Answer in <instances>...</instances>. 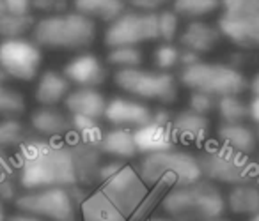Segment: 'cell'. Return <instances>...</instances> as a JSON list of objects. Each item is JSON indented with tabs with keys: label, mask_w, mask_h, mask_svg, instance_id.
I'll return each instance as SVG.
<instances>
[{
	"label": "cell",
	"mask_w": 259,
	"mask_h": 221,
	"mask_svg": "<svg viewBox=\"0 0 259 221\" xmlns=\"http://www.w3.org/2000/svg\"><path fill=\"white\" fill-rule=\"evenodd\" d=\"M137 168L124 161H103L98 184L80 205L82 221H130L149 195Z\"/></svg>",
	"instance_id": "obj_1"
},
{
	"label": "cell",
	"mask_w": 259,
	"mask_h": 221,
	"mask_svg": "<svg viewBox=\"0 0 259 221\" xmlns=\"http://www.w3.org/2000/svg\"><path fill=\"white\" fill-rule=\"evenodd\" d=\"M13 163L23 191L80 186L75 154L66 138H45L32 133L16 149Z\"/></svg>",
	"instance_id": "obj_2"
},
{
	"label": "cell",
	"mask_w": 259,
	"mask_h": 221,
	"mask_svg": "<svg viewBox=\"0 0 259 221\" xmlns=\"http://www.w3.org/2000/svg\"><path fill=\"white\" fill-rule=\"evenodd\" d=\"M160 207L172 221H219L227 210L222 189L206 179L167 189Z\"/></svg>",
	"instance_id": "obj_3"
},
{
	"label": "cell",
	"mask_w": 259,
	"mask_h": 221,
	"mask_svg": "<svg viewBox=\"0 0 259 221\" xmlns=\"http://www.w3.org/2000/svg\"><path fill=\"white\" fill-rule=\"evenodd\" d=\"M96 23L76 11L43 16L32 29V41L43 50H85L96 39Z\"/></svg>",
	"instance_id": "obj_4"
},
{
	"label": "cell",
	"mask_w": 259,
	"mask_h": 221,
	"mask_svg": "<svg viewBox=\"0 0 259 221\" xmlns=\"http://www.w3.org/2000/svg\"><path fill=\"white\" fill-rule=\"evenodd\" d=\"M135 168L149 188L170 189L202 179L197 154L180 149L141 156Z\"/></svg>",
	"instance_id": "obj_5"
},
{
	"label": "cell",
	"mask_w": 259,
	"mask_h": 221,
	"mask_svg": "<svg viewBox=\"0 0 259 221\" xmlns=\"http://www.w3.org/2000/svg\"><path fill=\"white\" fill-rule=\"evenodd\" d=\"M91 189L82 186L73 188H45L22 191L15 207L22 212L32 214L41 221H76L80 205Z\"/></svg>",
	"instance_id": "obj_6"
},
{
	"label": "cell",
	"mask_w": 259,
	"mask_h": 221,
	"mask_svg": "<svg viewBox=\"0 0 259 221\" xmlns=\"http://www.w3.org/2000/svg\"><path fill=\"white\" fill-rule=\"evenodd\" d=\"M202 179L215 184L236 186L255 181L257 161L252 156L233 150L222 143H206L197 154Z\"/></svg>",
	"instance_id": "obj_7"
},
{
	"label": "cell",
	"mask_w": 259,
	"mask_h": 221,
	"mask_svg": "<svg viewBox=\"0 0 259 221\" xmlns=\"http://www.w3.org/2000/svg\"><path fill=\"white\" fill-rule=\"evenodd\" d=\"M180 82L190 92H204L213 97L240 96L247 90L248 80L243 71L229 62H204L181 68Z\"/></svg>",
	"instance_id": "obj_8"
},
{
	"label": "cell",
	"mask_w": 259,
	"mask_h": 221,
	"mask_svg": "<svg viewBox=\"0 0 259 221\" xmlns=\"http://www.w3.org/2000/svg\"><path fill=\"white\" fill-rule=\"evenodd\" d=\"M114 83L119 90L139 101H153L160 106H169L178 97V80L172 73L158 69L134 68L114 73Z\"/></svg>",
	"instance_id": "obj_9"
},
{
	"label": "cell",
	"mask_w": 259,
	"mask_h": 221,
	"mask_svg": "<svg viewBox=\"0 0 259 221\" xmlns=\"http://www.w3.org/2000/svg\"><path fill=\"white\" fill-rule=\"evenodd\" d=\"M103 41L108 48L137 46L158 41V18L153 13H139L126 9L121 16L110 22L103 32Z\"/></svg>",
	"instance_id": "obj_10"
},
{
	"label": "cell",
	"mask_w": 259,
	"mask_h": 221,
	"mask_svg": "<svg viewBox=\"0 0 259 221\" xmlns=\"http://www.w3.org/2000/svg\"><path fill=\"white\" fill-rule=\"evenodd\" d=\"M43 51L32 39H2L0 41V68L11 80L30 82L39 76Z\"/></svg>",
	"instance_id": "obj_11"
},
{
	"label": "cell",
	"mask_w": 259,
	"mask_h": 221,
	"mask_svg": "<svg viewBox=\"0 0 259 221\" xmlns=\"http://www.w3.org/2000/svg\"><path fill=\"white\" fill-rule=\"evenodd\" d=\"M153 117V108L144 101H139L130 96H115L107 99L103 121L110 124V128L134 129L144 126Z\"/></svg>",
	"instance_id": "obj_12"
},
{
	"label": "cell",
	"mask_w": 259,
	"mask_h": 221,
	"mask_svg": "<svg viewBox=\"0 0 259 221\" xmlns=\"http://www.w3.org/2000/svg\"><path fill=\"white\" fill-rule=\"evenodd\" d=\"M64 76L75 87L82 89H98L107 80V66L98 55L82 51L66 62Z\"/></svg>",
	"instance_id": "obj_13"
},
{
	"label": "cell",
	"mask_w": 259,
	"mask_h": 221,
	"mask_svg": "<svg viewBox=\"0 0 259 221\" xmlns=\"http://www.w3.org/2000/svg\"><path fill=\"white\" fill-rule=\"evenodd\" d=\"M217 27L222 37H226L240 50H259V11L248 16L220 15Z\"/></svg>",
	"instance_id": "obj_14"
},
{
	"label": "cell",
	"mask_w": 259,
	"mask_h": 221,
	"mask_svg": "<svg viewBox=\"0 0 259 221\" xmlns=\"http://www.w3.org/2000/svg\"><path fill=\"white\" fill-rule=\"evenodd\" d=\"M170 133L176 142L185 143V145L202 147L209 138L211 122L206 115L185 108V110L174 114L172 122H170Z\"/></svg>",
	"instance_id": "obj_15"
},
{
	"label": "cell",
	"mask_w": 259,
	"mask_h": 221,
	"mask_svg": "<svg viewBox=\"0 0 259 221\" xmlns=\"http://www.w3.org/2000/svg\"><path fill=\"white\" fill-rule=\"evenodd\" d=\"M29 128L45 138H66L71 129V115L59 106H39L30 114Z\"/></svg>",
	"instance_id": "obj_16"
},
{
	"label": "cell",
	"mask_w": 259,
	"mask_h": 221,
	"mask_svg": "<svg viewBox=\"0 0 259 221\" xmlns=\"http://www.w3.org/2000/svg\"><path fill=\"white\" fill-rule=\"evenodd\" d=\"M178 37H180V44L183 50L204 55L209 53L220 43L222 34L217 25H211L204 20H194V22H188L183 30H180Z\"/></svg>",
	"instance_id": "obj_17"
},
{
	"label": "cell",
	"mask_w": 259,
	"mask_h": 221,
	"mask_svg": "<svg viewBox=\"0 0 259 221\" xmlns=\"http://www.w3.org/2000/svg\"><path fill=\"white\" fill-rule=\"evenodd\" d=\"M132 133H134L139 156L174 149V143H176L172 133H170V124H163V122L155 121L153 117L149 122L134 129Z\"/></svg>",
	"instance_id": "obj_18"
},
{
	"label": "cell",
	"mask_w": 259,
	"mask_h": 221,
	"mask_svg": "<svg viewBox=\"0 0 259 221\" xmlns=\"http://www.w3.org/2000/svg\"><path fill=\"white\" fill-rule=\"evenodd\" d=\"M69 90H71V83L68 82L64 73L47 69L37 76L34 97L39 106H59L61 103H64Z\"/></svg>",
	"instance_id": "obj_19"
},
{
	"label": "cell",
	"mask_w": 259,
	"mask_h": 221,
	"mask_svg": "<svg viewBox=\"0 0 259 221\" xmlns=\"http://www.w3.org/2000/svg\"><path fill=\"white\" fill-rule=\"evenodd\" d=\"M107 99L98 89L75 87L64 99V108L69 115H82L91 119H103Z\"/></svg>",
	"instance_id": "obj_20"
},
{
	"label": "cell",
	"mask_w": 259,
	"mask_h": 221,
	"mask_svg": "<svg viewBox=\"0 0 259 221\" xmlns=\"http://www.w3.org/2000/svg\"><path fill=\"white\" fill-rule=\"evenodd\" d=\"M217 142L241 154L252 156L259 140L257 131H254L245 122H220V126L217 128Z\"/></svg>",
	"instance_id": "obj_21"
},
{
	"label": "cell",
	"mask_w": 259,
	"mask_h": 221,
	"mask_svg": "<svg viewBox=\"0 0 259 221\" xmlns=\"http://www.w3.org/2000/svg\"><path fill=\"white\" fill-rule=\"evenodd\" d=\"M98 147H100L103 156H108L110 159L115 161L130 163L134 157L139 156L137 147H135L134 133L130 131V129H121V128L105 129Z\"/></svg>",
	"instance_id": "obj_22"
},
{
	"label": "cell",
	"mask_w": 259,
	"mask_h": 221,
	"mask_svg": "<svg viewBox=\"0 0 259 221\" xmlns=\"http://www.w3.org/2000/svg\"><path fill=\"white\" fill-rule=\"evenodd\" d=\"M226 207L236 216L254 217L259 214V182L250 181L231 186L226 195Z\"/></svg>",
	"instance_id": "obj_23"
},
{
	"label": "cell",
	"mask_w": 259,
	"mask_h": 221,
	"mask_svg": "<svg viewBox=\"0 0 259 221\" xmlns=\"http://www.w3.org/2000/svg\"><path fill=\"white\" fill-rule=\"evenodd\" d=\"M71 8L94 23L103 22L107 25L128 9L124 0H73Z\"/></svg>",
	"instance_id": "obj_24"
},
{
	"label": "cell",
	"mask_w": 259,
	"mask_h": 221,
	"mask_svg": "<svg viewBox=\"0 0 259 221\" xmlns=\"http://www.w3.org/2000/svg\"><path fill=\"white\" fill-rule=\"evenodd\" d=\"M103 126L100 119L82 117V115H71V129L66 138L76 140L87 145H100V140L103 136Z\"/></svg>",
	"instance_id": "obj_25"
},
{
	"label": "cell",
	"mask_w": 259,
	"mask_h": 221,
	"mask_svg": "<svg viewBox=\"0 0 259 221\" xmlns=\"http://www.w3.org/2000/svg\"><path fill=\"white\" fill-rule=\"evenodd\" d=\"M170 9L180 18H187L188 22L202 20L220 9L219 0H170Z\"/></svg>",
	"instance_id": "obj_26"
},
{
	"label": "cell",
	"mask_w": 259,
	"mask_h": 221,
	"mask_svg": "<svg viewBox=\"0 0 259 221\" xmlns=\"http://www.w3.org/2000/svg\"><path fill=\"white\" fill-rule=\"evenodd\" d=\"M32 135L20 119H0V149H18Z\"/></svg>",
	"instance_id": "obj_27"
},
{
	"label": "cell",
	"mask_w": 259,
	"mask_h": 221,
	"mask_svg": "<svg viewBox=\"0 0 259 221\" xmlns=\"http://www.w3.org/2000/svg\"><path fill=\"white\" fill-rule=\"evenodd\" d=\"M36 20L32 15H11L6 13L0 16V37L2 39H20L27 34H32Z\"/></svg>",
	"instance_id": "obj_28"
},
{
	"label": "cell",
	"mask_w": 259,
	"mask_h": 221,
	"mask_svg": "<svg viewBox=\"0 0 259 221\" xmlns=\"http://www.w3.org/2000/svg\"><path fill=\"white\" fill-rule=\"evenodd\" d=\"M144 62V53L137 46H115L108 48L107 53V64L115 68V71L122 69H134L141 68Z\"/></svg>",
	"instance_id": "obj_29"
},
{
	"label": "cell",
	"mask_w": 259,
	"mask_h": 221,
	"mask_svg": "<svg viewBox=\"0 0 259 221\" xmlns=\"http://www.w3.org/2000/svg\"><path fill=\"white\" fill-rule=\"evenodd\" d=\"M215 112L222 122H245L248 119V103L241 96H224L217 99Z\"/></svg>",
	"instance_id": "obj_30"
},
{
	"label": "cell",
	"mask_w": 259,
	"mask_h": 221,
	"mask_svg": "<svg viewBox=\"0 0 259 221\" xmlns=\"http://www.w3.org/2000/svg\"><path fill=\"white\" fill-rule=\"evenodd\" d=\"M25 108L27 103L22 92L9 85H0V119H18Z\"/></svg>",
	"instance_id": "obj_31"
},
{
	"label": "cell",
	"mask_w": 259,
	"mask_h": 221,
	"mask_svg": "<svg viewBox=\"0 0 259 221\" xmlns=\"http://www.w3.org/2000/svg\"><path fill=\"white\" fill-rule=\"evenodd\" d=\"M181 59V46H176L174 43H160L153 51V64L155 69L163 73H172L180 68Z\"/></svg>",
	"instance_id": "obj_32"
},
{
	"label": "cell",
	"mask_w": 259,
	"mask_h": 221,
	"mask_svg": "<svg viewBox=\"0 0 259 221\" xmlns=\"http://www.w3.org/2000/svg\"><path fill=\"white\" fill-rule=\"evenodd\" d=\"M156 18H158V41L174 43V39L180 36V16L170 8H167L156 13Z\"/></svg>",
	"instance_id": "obj_33"
},
{
	"label": "cell",
	"mask_w": 259,
	"mask_h": 221,
	"mask_svg": "<svg viewBox=\"0 0 259 221\" xmlns=\"http://www.w3.org/2000/svg\"><path fill=\"white\" fill-rule=\"evenodd\" d=\"M22 186L16 177V170H8L0 175V203H15L16 198L22 195Z\"/></svg>",
	"instance_id": "obj_34"
},
{
	"label": "cell",
	"mask_w": 259,
	"mask_h": 221,
	"mask_svg": "<svg viewBox=\"0 0 259 221\" xmlns=\"http://www.w3.org/2000/svg\"><path fill=\"white\" fill-rule=\"evenodd\" d=\"M226 16H248L259 11V0H219Z\"/></svg>",
	"instance_id": "obj_35"
},
{
	"label": "cell",
	"mask_w": 259,
	"mask_h": 221,
	"mask_svg": "<svg viewBox=\"0 0 259 221\" xmlns=\"http://www.w3.org/2000/svg\"><path fill=\"white\" fill-rule=\"evenodd\" d=\"M188 108H190L192 112H197V114L208 117L211 112H215L217 97L209 96V94H204V92H190V97H188Z\"/></svg>",
	"instance_id": "obj_36"
},
{
	"label": "cell",
	"mask_w": 259,
	"mask_h": 221,
	"mask_svg": "<svg viewBox=\"0 0 259 221\" xmlns=\"http://www.w3.org/2000/svg\"><path fill=\"white\" fill-rule=\"evenodd\" d=\"M71 2L73 0H32V9L45 16L61 15L71 8Z\"/></svg>",
	"instance_id": "obj_37"
},
{
	"label": "cell",
	"mask_w": 259,
	"mask_h": 221,
	"mask_svg": "<svg viewBox=\"0 0 259 221\" xmlns=\"http://www.w3.org/2000/svg\"><path fill=\"white\" fill-rule=\"evenodd\" d=\"M126 8L132 9V11L139 13H156L167 9V6H170V0H124Z\"/></svg>",
	"instance_id": "obj_38"
},
{
	"label": "cell",
	"mask_w": 259,
	"mask_h": 221,
	"mask_svg": "<svg viewBox=\"0 0 259 221\" xmlns=\"http://www.w3.org/2000/svg\"><path fill=\"white\" fill-rule=\"evenodd\" d=\"M6 11L11 15H30L32 0H4Z\"/></svg>",
	"instance_id": "obj_39"
},
{
	"label": "cell",
	"mask_w": 259,
	"mask_h": 221,
	"mask_svg": "<svg viewBox=\"0 0 259 221\" xmlns=\"http://www.w3.org/2000/svg\"><path fill=\"white\" fill-rule=\"evenodd\" d=\"M201 61V55L194 53V51H188L181 48V59H180V69L181 68H188V66H194Z\"/></svg>",
	"instance_id": "obj_40"
},
{
	"label": "cell",
	"mask_w": 259,
	"mask_h": 221,
	"mask_svg": "<svg viewBox=\"0 0 259 221\" xmlns=\"http://www.w3.org/2000/svg\"><path fill=\"white\" fill-rule=\"evenodd\" d=\"M248 119L259 128V96H252L248 101Z\"/></svg>",
	"instance_id": "obj_41"
},
{
	"label": "cell",
	"mask_w": 259,
	"mask_h": 221,
	"mask_svg": "<svg viewBox=\"0 0 259 221\" xmlns=\"http://www.w3.org/2000/svg\"><path fill=\"white\" fill-rule=\"evenodd\" d=\"M15 168V163H13V157L8 154V150L0 149V175L8 170H13Z\"/></svg>",
	"instance_id": "obj_42"
},
{
	"label": "cell",
	"mask_w": 259,
	"mask_h": 221,
	"mask_svg": "<svg viewBox=\"0 0 259 221\" xmlns=\"http://www.w3.org/2000/svg\"><path fill=\"white\" fill-rule=\"evenodd\" d=\"M6 221H41L39 217L32 216V214H27V212H22V210H18L16 214H13V216H8V219Z\"/></svg>",
	"instance_id": "obj_43"
},
{
	"label": "cell",
	"mask_w": 259,
	"mask_h": 221,
	"mask_svg": "<svg viewBox=\"0 0 259 221\" xmlns=\"http://www.w3.org/2000/svg\"><path fill=\"white\" fill-rule=\"evenodd\" d=\"M247 89L250 90L252 96H259V71L255 73L254 76H252L250 80H248V85Z\"/></svg>",
	"instance_id": "obj_44"
},
{
	"label": "cell",
	"mask_w": 259,
	"mask_h": 221,
	"mask_svg": "<svg viewBox=\"0 0 259 221\" xmlns=\"http://www.w3.org/2000/svg\"><path fill=\"white\" fill-rule=\"evenodd\" d=\"M9 80H11V78H9V76L6 75V71H4V69L0 68V85H8V82H9Z\"/></svg>",
	"instance_id": "obj_45"
},
{
	"label": "cell",
	"mask_w": 259,
	"mask_h": 221,
	"mask_svg": "<svg viewBox=\"0 0 259 221\" xmlns=\"http://www.w3.org/2000/svg\"><path fill=\"white\" fill-rule=\"evenodd\" d=\"M8 216H6V209H4V203H0V221H6Z\"/></svg>",
	"instance_id": "obj_46"
},
{
	"label": "cell",
	"mask_w": 259,
	"mask_h": 221,
	"mask_svg": "<svg viewBox=\"0 0 259 221\" xmlns=\"http://www.w3.org/2000/svg\"><path fill=\"white\" fill-rule=\"evenodd\" d=\"M6 4H4V0H0V16H4L6 15Z\"/></svg>",
	"instance_id": "obj_47"
},
{
	"label": "cell",
	"mask_w": 259,
	"mask_h": 221,
	"mask_svg": "<svg viewBox=\"0 0 259 221\" xmlns=\"http://www.w3.org/2000/svg\"><path fill=\"white\" fill-rule=\"evenodd\" d=\"M146 221H172V219H165V217H149Z\"/></svg>",
	"instance_id": "obj_48"
},
{
	"label": "cell",
	"mask_w": 259,
	"mask_h": 221,
	"mask_svg": "<svg viewBox=\"0 0 259 221\" xmlns=\"http://www.w3.org/2000/svg\"><path fill=\"white\" fill-rule=\"evenodd\" d=\"M248 221H259V214H257V216H254V217H248Z\"/></svg>",
	"instance_id": "obj_49"
},
{
	"label": "cell",
	"mask_w": 259,
	"mask_h": 221,
	"mask_svg": "<svg viewBox=\"0 0 259 221\" xmlns=\"http://www.w3.org/2000/svg\"><path fill=\"white\" fill-rule=\"evenodd\" d=\"M255 181L259 182V161H257V175H255Z\"/></svg>",
	"instance_id": "obj_50"
},
{
	"label": "cell",
	"mask_w": 259,
	"mask_h": 221,
	"mask_svg": "<svg viewBox=\"0 0 259 221\" xmlns=\"http://www.w3.org/2000/svg\"><path fill=\"white\" fill-rule=\"evenodd\" d=\"M257 140H259V128H257Z\"/></svg>",
	"instance_id": "obj_51"
},
{
	"label": "cell",
	"mask_w": 259,
	"mask_h": 221,
	"mask_svg": "<svg viewBox=\"0 0 259 221\" xmlns=\"http://www.w3.org/2000/svg\"><path fill=\"white\" fill-rule=\"evenodd\" d=\"M219 221H227V219H224V217H222V219H219Z\"/></svg>",
	"instance_id": "obj_52"
}]
</instances>
